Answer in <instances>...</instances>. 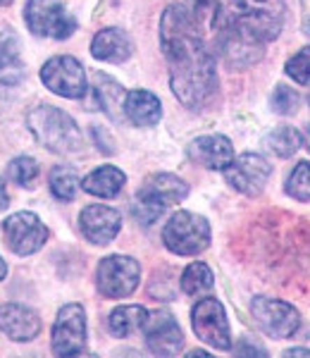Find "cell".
Masks as SVG:
<instances>
[{"label": "cell", "mask_w": 310, "mask_h": 358, "mask_svg": "<svg viewBox=\"0 0 310 358\" xmlns=\"http://www.w3.org/2000/svg\"><path fill=\"white\" fill-rule=\"evenodd\" d=\"M193 20L215 38L229 67H249L263 57V45L282 34V0H186Z\"/></svg>", "instance_id": "cell-1"}, {"label": "cell", "mask_w": 310, "mask_h": 358, "mask_svg": "<svg viewBox=\"0 0 310 358\" xmlns=\"http://www.w3.org/2000/svg\"><path fill=\"white\" fill-rule=\"evenodd\" d=\"M160 45L170 67V86L186 108L198 110L215 96L217 67L191 10L170 5L160 20Z\"/></svg>", "instance_id": "cell-2"}, {"label": "cell", "mask_w": 310, "mask_h": 358, "mask_svg": "<svg viewBox=\"0 0 310 358\" xmlns=\"http://www.w3.org/2000/svg\"><path fill=\"white\" fill-rule=\"evenodd\" d=\"M27 127L36 141L45 146L48 151L60 155H74L82 153L84 136L79 131L77 122L67 113L53 106H38L27 115Z\"/></svg>", "instance_id": "cell-3"}, {"label": "cell", "mask_w": 310, "mask_h": 358, "mask_svg": "<svg viewBox=\"0 0 310 358\" xmlns=\"http://www.w3.org/2000/svg\"><path fill=\"white\" fill-rule=\"evenodd\" d=\"M186 194H189V187L179 177L168 175V172L148 177L134 201L136 220L143 224H153L165 213V208L179 203V201L186 199Z\"/></svg>", "instance_id": "cell-4"}, {"label": "cell", "mask_w": 310, "mask_h": 358, "mask_svg": "<svg viewBox=\"0 0 310 358\" xmlns=\"http://www.w3.org/2000/svg\"><path fill=\"white\" fill-rule=\"evenodd\" d=\"M163 241L177 256H196L210 246V224L198 213L179 210L165 224Z\"/></svg>", "instance_id": "cell-5"}, {"label": "cell", "mask_w": 310, "mask_h": 358, "mask_svg": "<svg viewBox=\"0 0 310 358\" xmlns=\"http://www.w3.org/2000/svg\"><path fill=\"white\" fill-rule=\"evenodd\" d=\"M24 20L31 34L50 38H70L77 29L74 17L67 13V8L60 0H29L24 8Z\"/></svg>", "instance_id": "cell-6"}, {"label": "cell", "mask_w": 310, "mask_h": 358, "mask_svg": "<svg viewBox=\"0 0 310 358\" xmlns=\"http://www.w3.org/2000/svg\"><path fill=\"white\" fill-rule=\"evenodd\" d=\"M141 280V268L129 256H108L103 258L96 273L98 292L108 299H127L136 292Z\"/></svg>", "instance_id": "cell-7"}, {"label": "cell", "mask_w": 310, "mask_h": 358, "mask_svg": "<svg viewBox=\"0 0 310 358\" xmlns=\"http://www.w3.org/2000/svg\"><path fill=\"white\" fill-rule=\"evenodd\" d=\"M191 325L198 334L200 342L210 344L217 351L232 349V334H229V322L225 306L217 299H200L191 310Z\"/></svg>", "instance_id": "cell-8"}, {"label": "cell", "mask_w": 310, "mask_h": 358, "mask_svg": "<svg viewBox=\"0 0 310 358\" xmlns=\"http://www.w3.org/2000/svg\"><path fill=\"white\" fill-rule=\"evenodd\" d=\"M41 82L62 98H82L86 94L84 65L72 55H55L41 67Z\"/></svg>", "instance_id": "cell-9"}, {"label": "cell", "mask_w": 310, "mask_h": 358, "mask_svg": "<svg viewBox=\"0 0 310 358\" xmlns=\"http://www.w3.org/2000/svg\"><path fill=\"white\" fill-rule=\"evenodd\" d=\"M251 313L258 320L260 330L272 339H286L298 332L301 327V315L291 303L277 301V299H253Z\"/></svg>", "instance_id": "cell-10"}, {"label": "cell", "mask_w": 310, "mask_h": 358, "mask_svg": "<svg viewBox=\"0 0 310 358\" xmlns=\"http://www.w3.org/2000/svg\"><path fill=\"white\" fill-rule=\"evenodd\" d=\"M86 349V313L79 303H67L60 308L53 325V354L79 356Z\"/></svg>", "instance_id": "cell-11"}, {"label": "cell", "mask_w": 310, "mask_h": 358, "mask_svg": "<svg viewBox=\"0 0 310 358\" xmlns=\"http://www.w3.org/2000/svg\"><path fill=\"white\" fill-rule=\"evenodd\" d=\"M3 234L8 246L13 248L17 256H31L38 248L45 244L48 239V229L45 224L38 220V215L34 213H15L8 220L3 222Z\"/></svg>", "instance_id": "cell-12"}, {"label": "cell", "mask_w": 310, "mask_h": 358, "mask_svg": "<svg viewBox=\"0 0 310 358\" xmlns=\"http://www.w3.org/2000/svg\"><path fill=\"white\" fill-rule=\"evenodd\" d=\"M222 172H225L229 187H234L237 192L246 196H258L265 189L272 167H270V163L263 155L244 153V155H239V158H234Z\"/></svg>", "instance_id": "cell-13"}, {"label": "cell", "mask_w": 310, "mask_h": 358, "mask_svg": "<svg viewBox=\"0 0 310 358\" xmlns=\"http://www.w3.org/2000/svg\"><path fill=\"white\" fill-rule=\"evenodd\" d=\"M143 337H146L148 349L155 356H175L184 346V332L179 322L168 310L148 313V320L143 325Z\"/></svg>", "instance_id": "cell-14"}, {"label": "cell", "mask_w": 310, "mask_h": 358, "mask_svg": "<svg viewBox=\"0 0 310 358\" xmlns=\"http://www.w3.org/2000/svg\"><path fill=\"white\" fill-rule=\"evenodd\" d=\"M79 224H82V232L91 244L105 246L122 229V215L110 206H89L79 215Z\"/></svg>", "instance_id": "cell-15"}, {"label": "cell", "mask_w": 310, "mask_h": 358, "mask_svg": "<svg viewBox=\"0 0 310 358\" xmlns=\"http://www.w3.org/2000/svg\"><path fill=\"white\" fill-rule=\"evenodd\" d=\"M191 163L208 170H225V167L234 160V148L232 141L227 136L210 134V136H198L189 143L186 148Z\"/></svg>", "instance_id": "cell-16"}, {"label": "cell", "mask_w": 310, "mask_h": 358, "mask_svg": "<svg viewBox=\"0 0 310 358\" xmlns=\"http://www.w3.org/2000/svg\"><path fill=\"white\" fill-rule=\"evenodd\" d=\"M0 332L8 334L13 342H31L41 332V320L27 306L3 303L0 306Z\"/></svg>", "instance_id": "cell-17"}, {"label": "cell", "mask_w": 310, "mask_h": 358, "mask_svg": "<svg viewBox=\"0 0 310 358\" xmlns=\"http://www.w3.org/2000/svg\"><path fill=\"white\" fill-rule=\"evenodd\" d=\"M91 53H94L96 60L103 62H119L129 60L131 53H134V43L122 29H101L98 34L94 36V43H91Z\"/></svg>", "instance_id": "cell-18"}, {"label": "cell", "mask_w": 310, "mask_h": 358, "mask_svg": "<svg viewBox=\"0 0 310 358\" xmlns=\"http://www.w3.org/2000/svg\"><path fill=\"white\" fill-rule=\"evenodd\" d=\"M124 115L136 127H153L163 117V106H160L158 96H153L151 91L136 89L129 91L127 98H124Z\"/></svg>", "instance_id": "cell-19"}, {"label": "cell", "mask_w": 310, "mask_h": 358, "mask_svg": "<svg viewBox=\"0 0 310 358\" xmlns=\"http://www.w3.org/2000/svg\"><path fill=\"white\" fill-rule=\"evenodd\" d=\"M124 184H127V175L122 170H117V167L105 165L94 170L89 177H84L82 187L86 194H94L98 199H115V196L122 192Z\"/></svg>", "instance_id": "cell-20"}, {"label": "cell", "mask_w": 310, "mask_h": 358, "mask_svg": "<svg viewBox=\"0 0 310 358\" xmlns=\"http://www.w3.org/2000/svg\"><path fill=\"white\" fill-rule=\"evenodd\" d=\"M148 320V310L143 306H119L108 317V330L115 337H129L136 330H143Z\"/></svg>", "instance_id": "cell-21"}, {"label": "cell", "mask_w": 310, "mask_h": 358, "mask_svg": "<svg viewBox=\"0 0 310 358\" xmlns=\"http://www.w3.org/2000/svg\"><path fill=\"white\" fill-rule=\"evenodd\" d=\"M94 91H96V98H98V106L110 115V117H117V110H124V98H127V94H124L122 86L117 82H112L110 77L98 74Z\"/></svg>", "instance_id": "cell-22"}, {"label": "cell", "mask_w": 310, "mask_h": 358, "mask_svg": "<svg viewBox=\"0 0 310 358\" xmlns=\"http://www.w3.org/2000/svg\"><path fill=\"white\" fill-rule=\"evenodd\" d=\"M303 143L301 131L294 127H277L272 134L267 136V148L279 158H291Z\"/></svg>", "instance_id": "cell-23"}, {"label": "cell", "mask_w": 310, "mask_h": 358, "mask_svg": "<svg viewBox=\"0 0 310 358\" xmlns=\"http://www.w3.org/2000/svg\"><path fill=\"white\" fill-rule=\"evenodd\" d=\"M48 184H50V192H53L55 199L60 201H72L77 196V187H79V177L72 167L67 165H57L50 170V177H48Z\"/></svg>", "instance_id": "cell-24"}, {"label": "cell", "mask_w": 310, "mask_h": 358, "mask_svg": "<svg viewBox=\"0 0 310 358\" xmlns=\"http://www.w3.org/2000/svg\"><path fill=\"white\" fill-rule=\"evenodd\" d=\"M212 289V273L205 263H191L182 275V292L189 296H198Z\"/></svg>", "instance_id": "cell-25"}, {"label": "cell", "mask_w": 310, "mask_h": 358, "mask_svg": "<svg viewBox=\"0 0 310 358\" xmlns=\"http://www.w3.org/2000/svg\"><path fill=\"white\" fill-rule=\"evenodd\" d=\"M286 194L296 201H310V163H298L286 179Z\"/></svg>", "instance_id": "cell-26"}, {"label": "cell", "mask_w": 310, "mask_h": 358, "mask_svg": "<svg viewBox=\"0 0 310 358\" xmlns=\"http://www.w3.org/2000/svg\"><path fill=\"white\" fill-rule=\"evenodd\" d=\"M8 177L13 179L15 184H20V187H29V184H31L34 179L38 177L36 160L27 158V155H22V158H15L13 163L8 165Z\"/></svg>", "instance_id": "cell-27"}, {"label": "cell", "mask_w": 310, "mask_h": 358, "mask_svg": "<svg viewBox=\"0 0 310 358\" xmlns=\"http://www.w3.org/2000/svg\"><path fill=\"white\" fill-rule=\"evenodd\" d=\"M286 74L301 86H310V48L298 50L294 57L286 62Z\"/></svg>", "instance_id": "cell-28"}, {"label": "cell", "mask_w": 310, "mask_h": 358, "mask_svg": "<svg viewBox=\"0 0 310 358\" xmlns=\"http://www.w3.org/2000/svg\"><path fill=\"white\" fill-rule=\"evenodd\" d=\"M301 106V96L289 86H277L272 94V110L279 115H294Z\"/></svg>", "instance_id": "cell-29"}, {"label": "cell", "mask_w": 310, "mask_h": 358, "mask_svg": "<svg viewBox=\"0 0 310 358\" xmlns=\"http://www.w3.org/2000/svg\"><path fill=\"white\" fill-rule=\"evenodd\" d=\"M13 67H17V43L8 36L0 41V74L10 72Z\"/></svg>", "instance_id": "cell-30"}, {"label": "cell", "mask_w": 310, "mask_h": 358, "mask_svg": "<svg viewBox=\"0 0 310 358\" xmlns=\"http://www.w3.org/2000/svg\"><path fill=\"white\" fill-rule=\"evenodd\" d=\"M10 203V196H8V189H5V182L0 179V210H5Z\"/></svg>", "instance_id": "cell-31"}, {"label": "cell", "mask_w": 310, "mask_h": 358, "mask_svg": "<svg viewBox=\"0 0 310 358\" xmlns=\"http://www.w3.org/2000/svg\"><path fill=\"white\" fill-rule=\"evenodd\" d=\"M286 356H310V351L308 349H289Z\"/></svg>", "instance_id": "cell-32"}, {"label": "cell", "mask_w": 310, "mask_h": 358, "mask_svg": "<svg viewBox=\"0 0 310 358\" xmlns=\"http://www.w3.org/2000/svg\"><path fill=\"white\" fill-rule=\"evenodd\" d=\"M5 275H8V265H5V261L0 258V280H5Z\"/></svg>", "instance_id": "cell-33"}, {"label": "cell", "mask_w": 310, "mask_h": 358, "mask_svg": "<svg viewBox=\"0 0 310 358\" xmlns=\"http://www.w3.org/2000/svg\"><path fill=\"white\" fill-rule=\"evenodd\" d=\"M306 143H308V151H310V127H308V131H306Z\"/></svg>", "instance_id": "cell-34"}, {"label": "cell", "mask_w": 310, "mask_h": 358, "mask_svg": "<svg viewBox=\"0 0 310 358\" xmlns=\"http://www.w3.org/2000/svg\"><path fill=\"white\" fill-rule=\"evenodd\" d=\"M306 34H308V36H310V20H308V24H306Z\"/></svg>", "instance_id": "cell-35"}, {"label": "cell", "mask_w": 310, "mask_h": 358, "mask_svg": "<svg viewBox=\"0 0 310 358\" xmlns=\"http://www.w3.org/2000/svg\"><path fill=\"white\" fill-rule=\"evenodd\" d=\"M8 3H13V0H0V5H8Z\"/></svg>", "instance_id": "cell-36"}]
</instances>
